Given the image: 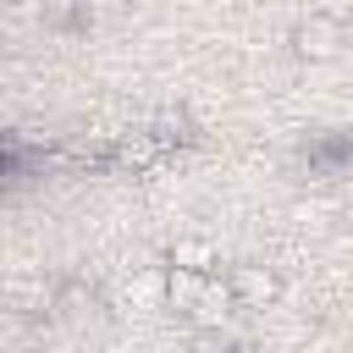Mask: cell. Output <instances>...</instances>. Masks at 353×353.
Segmentation results:
<instances>
[{
    "label": "cell",
    "mask_w": 353,
    "mask_h": 353,
    "mask_svg": "<svg viewBox=\"0 0 353 353\" xmlns=\"http://www.w3.org/2000/svg\"><path fill=\"white\" fill-rule=\"evenodd\" d=\"M232 303H237V298H232V281H215V276H210V287H204V298H199V309H193L188 320H199V325H221V320L232 314Z\"/></svg>",
    "instance_id": "cell-7"
},
{
    "label": "cell",
    "mask_w": 353,
    "mask_h": 353,
    "mask_svg": "<svg viewBox=\"0 0 353 353\" xmlns=\"http://www.w3.org/2000/svg\"><path fill=\"white\" fill-rule=\"evenodd\" d=\"M149 132H154V138H160V143H165V149H171V143H188V138H193V121H188V116H182V110H160V116H154V127H149Z\"/></svg>",
    "instance_id": "cell-8"
},
{
    "label": "cell",
    "mask_w": 353,
    "mask_h": 353,
    "mask_svg": "<svg viewBox=\"0 0 353 353\" xmlns=\"http://www.w3.org/2000/svg\"><path fill=\"white\" fill-rule=\"evenodd\" d=\"M121 298H127L132 309H165V298H171V265H149V270L127 276Z\"/></svg>",
    "instance_id": "cell-3"
},
{
    "label": "cell",
    "mask_w": 353,
    "mask_h": 353,
    "mask_svg": "<svg viewBox=\"0 0 353 353\" xmlns=\"http://www.w3.org/2000/svg\"><path fill=\"white\" fill-rule=\"evenodd\" d=\"M210 276H215V270L171 265V298H165V309H171V314H193V309H199V298H204V287H210Z\"/></svg>",
    "instance_id": "cell-5"
},
{
    "label": "cell",
    "mask_w": 353,
    "mask_h": 353,
    "mask_svg": "<svg viewBox=\"0 0 353 353\" xmlns=\"http://www.w3.org/2000/svg\"><path fill=\"white\" fill-rule=\"evenodd\" d=\"M165 265H188V270H215V265H221V248H215V237H199V232H188V237H176V243L165 248Z\"/></svg>",
    "instance_id": "cell-6"
},
{
    "label": "cell",
    "mask_w": 353,
    "mask_h": 353,
    "mask_svg": "<svg viewBox=\"0 0 353 353\" xmlns=\"http://www.w3.org/2000/svg\"><path fill=\"white\" fill-rule=\"evenodd\" d=\"M226 281H232V298H237V309H270V303L281 298V276H276L270 265H259V259H243V265H232V270H226Z\"/></svg>",
    "instance_id": "cell-2"
},
{
    "label": "cell",
    "mask_w": 353,
    "mask_h": 353,
    "mask_svg": "<svg viewBox=\"0 0 353 353\" xmlns=\"http://www.w3.org/2000/svg\"><path fill=\"white\" fill-rule=\"evenodd\" d=\"M342 44H347V28H342L336 17H303V22L292 28V55H298L303 66H325V61H336Z\"/></svg>",
    "instance_id": "cell-1"
},
{
    "label": "cell",
    "mask_w": 353,
    "mask_h": 353,
    "mask_svg": "<svg viewBox=\"0 0 353 353\" xmlns=\"http://www.w3.org/2000/svg\"><path fill=\"white\" fill-rule=\"evenodd\" d=\"M160 154H165V143L143 127V132H127V138L110 149V165H121V171H143V165H154Z\"/></svg>",
    "instance_id": "cell-4"
}]
</instances>
